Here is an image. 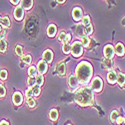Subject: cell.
Masks as SVG:
<instances>
[{
    "label": "cell",
    "instance_id": "d6986e66",
    "mask_svg": "<svg viewBox=\"0 0 125 125\" xmlns=\"http://www.w3.org/2000/svg\"><path fill=\"white\" fill-rule=\"evenodd\" d=\"M7 49V42L5 39H1L0 40V52L1 53H5V51Z\"/></svg>",
    "mask_w": 125,
    "mask_h": 125
},
{
    "label": "cell",
    "instance_id": "4316f807",
    "mask_svg": "<svg viewBox=\"0 0 125 125\" xmlns=\"http://www.w3.org/2000/svg\"><path fill=\"white\" fill-rule=\"evenodd\" d=\"M36 73H37V68H35L34 66H30L28 69L29 76H36Z\"/></svg>",
    "mask_w": 125,
    "mask_h": 125
},
{
    "label": "cell",
    "instance_id": "2e32d148",
    "mask_svg": "<svg viewBox=\"0 0 125 125\" xmlns=\"http://www.w3.org/2000/svg\"><path fill=\"white\" fill-rule=\"evenodd\" d=\"M33 6V0H21V7L25 10H29Z\"/></svg>",
    "mask_w": 125,
    "mask_h": 125
},
{
    "label": "cell",
    "instance_id": "ba28073f",
    "mask_svg": "<svg viewBox=\"0 0 125 125\" xmlns=\"http://www.w3.org/2000/svg\"><path fill=\"white\" fill-rule=\"evenodd\" d=\"M37 71L39 72V74H41V75L46 73V71H47V63L45 61L40 60L38 62V64H37Z\"/></svg>",
    "mask_w": 125,
    "mask_h": 125
},
{
    "label": "cell",
    "instance_id": "7bdbcfd3",
    "mask_svg": "<svg viewBox=\"0 0 125 125\" xmlns=\"http://www.w3.org/2000/svg\"><path fill=\"white\" fill-rule=\"evenodd\" d=\"M56 1H57L58 3H60V4H62V3H64V2L66 1V0H56Z\"/></svg>",
    "mask_w": 125,
    "mask_h": 125
},
{
    "label": "cell",
    "instance_id": "ffe728a7",
    "mask_svg": "<svg viewBox=\"0 0 125 125\" xmlns=\"http://www.w3.org/2000/svg\"><path fill=\"white\" fill-rule=\"evenodd\" d=\"M27 84H28L29 87L35 86V85H36V76H30V77H28Z\"/></svg>",
    "mask_w": 125,
    "mask_h": 125
},
{
    "label": "cell",
    "instance_id": "ac0fdd59",
    "mask_svg": "<svg viewBox=\"0 0 125 125\" xmlns=\"http://www.w3.org/2000/svg\"><path fill=\"white\" fill-rule=\"evenodd\" d=\"M49 117H50L51 120H53V121L57 120L58 119V111L56 109H52L49 112Z\"/></svg>",
    "mask_w": 125,
    "mask_h": 125
},
{
    "label": "cell",
    "instance_id": "8992f818",
    "mask_svg": "<svg viewBox=\"0 0 125 125\" xmlns=\"http://www.w3.org/2000/svg\"><path fill=\"white\" fill-rule=\"evenodd\" d=\"M103 52H104V56H105L106 59H112L114 56V49H113L112 45H110V44L104 47Z\"/></svg>",
    "mask_w": 125,
    "mask_h": 125
},
{
    "label": "cell",
    "instance_id": "1f68e13d",
    "mask_svg": "<svg viewBox=\"0 0 125 125\" xmlns=\"http://www.w3.org/2000/svg\"><path fill=\"white\" fill-rule=\"evenodd\" d=\"M31 60H32V58H31L30 55H25L22 58V62H23L24 64H30L31 63Z\"/></svg>",
    "mask_w": 125,
    "mask_h": 125
},
{
    "label": "cell",
    "instance_id": "d4e9b609",
    "mask_svg": "<svg viewBox=\"0 0 125 125\" xmlns=\"http://www.w3.org/2000/svg\"><path fill=\"white\" fill-rule=\"evenodd\" d=\"M84 33H85V31H84V28H83L82 25H78L77 26V29H76V34L78 36H84Z\"/></svg>",
    "mask_w": 125,
    "mask_h": 125
},
{
    "label": "cell",
    "instance_id": "4dcf8cb0",
    "mask_svg": "<svg viewBox=\"0 0 125 125\" xmlns=\"http://www.w3.org/2000/svg\"><path fill=\"white\" fill-rule=\"evenodd\" d=\"M104 66H105L107 69H111V67L113 66V62L111 59H105L104 60Z\"/></svg>",
    "mask_w": 125,
    "mask_h": 125
},
{
    "label": "cell",
    "instance_id": "ee69618b",
    "mask_svg": "<svg viewBox=\"0 0 125 125\" xmlns=\"http://www.w3.org/2000/svg\"><path fill=\"white\" fill-rule=\"evenodd\" d=\"M3 33V27L1 26V25H0V35H1Z\"/></svg>",
    "mask_w": 125,
    "mask_h": 125
},
{
    "label": "cell",
    "instance_id": "9a60e30c",
    "mask_svg": "<svg viewBox=\"0 0 125 125\" xmlns=\"http://www.w3.org/2000/svg\"><path fill=\"white\" fill-rule=\"evenodd\" d=\"M115 53L118 55V56H123L124 53H125V48H124V45L122 43H117L116 46H115Z\"/></svg>",
    "mask_w": 125,
    "mask_h": 125
},
{
    "label": "cell",
    "instance_id": "7a4b0ae2",
    "mask_svg": "<svg viewBox=\"0 0 125 125\" xmlns=\"http://www.w3.org/2000/svg\"><path fill=\"white\" fill-rule=\"evenodd\" d=\"M93 92L90 88L83 87L75 93V101L80 106H88L93 103Z\"/></svg>",
    "mask_w": 125,
    "mask_h": 125
},
{
    "label": "cell",
    "instance_id": "ab89813d",
    "mask_svg": "<svg viewBox=\"0 0 125 125\" xmlns=\"http://www.w3.org/2000/svg\"><path fill=\"white\" fill-rule=\"evenodd\" d=\"M70 39H71V35L70 34H66V37H65V39L63 41V44H67L70 41Z\"/></svg>",
    "mask_w": 125,
    "mask_h": 125
},
{
    "label": "cell",
    "instance_id": "d6a6232c",
    "mask_svg": "<svg viewBox=\"0 0 125 125\" xmlns=\"http://www.w3.org/2000/svg\"><path fill=\"white\" fill-rule=\"evenodd\" d=\"M82 23H83V25H85V26L90 25V17L89 16H84L82 18Z\"/></svg>",
    "mask_w": 125,
    "mask_h": 125
},
{
    "label": "cell",
    "instance_id": "6da1fadb",
    "mask_svg": "<svg viewBox=\"0 0 125 125\" xmlns=\"http://www.w3.org/2000/svg\"><path fill=\"white\" fill-rule=\"evenodd\" d=\"M93 73L92 66L89 62L82 61L76 67V77L78 81L82 84H87L90 81Z\"/></svg>",
    "mask_w": 125,
    "mask_h": 125
},
{
    "label": "cell",
    "instance_id": "e0dca14e",
    "mask_svg": "<svg viewBox=\"0 0 125 125\" xmlns=\"http://www.w3.org/2000/svg\"><path fill=\"white\" fill-rule=\"evenodd\" d=\"M0 25H1L2 27H9L10 26V19L9 17L5 16V17H0Z\"/></svg>",
    "mask_w": 125,
    "mask_h": 125
},
{
    "label": "cell",
    "instance_id": "f6af8a7d",
    "mask_svg": "<svg viewBox=\"0 0 125 125\" xmlns=\"http://www.w3.org/2000/svg\"><path fill=\"white\" fill-rule=\"evenodd\" d=\"M69 125H70V124H69Z\"/></svg>",
    "mask_w": 125,
    "mask_h": 125
},
{
    "label": "cell",
    "instance_id": "4fadbf2b",
    "mask_svg": "<svg viewBox=\"0 0 125 125\" xmlns=\"http://www.w3.org/2000/svg\"><path fill=\"white\" fill-rule=\"evenodd\" d=\"M56 70H57V73H58L59 76H63V75H65V72H66V65H65L64 62H61V63H59L58 66H57V68H56Z\"/></svg>",
    "mask_w": 125,
    "mask_h": 125
},
{
    "label": "cell",
    "instance_id": "f546056e",
    "mask_svg": "<svg viewBox=\"0 0 125 125\" xmlns=\"http://www.w3.org/2000/svg\"><path fill=\"white\" fill-rule=\"evenodd\" d=\"M15 53L18 56H22L23 55V48H22V46L16 45V47H15Z\"/></svg>",
    "mask_w": 125,
    "mask_h": 125
},
{
    "label": "cell",
    "instance_id": "52a82bcc",
    "mask_svg": "<svg viewBox=\"0 0 125 125\" xmlns=\"http://www.w3.org/2000/svg\"><path fill=\"white\" fill-rule=\"evenodd\" d=\"M68 83H69V86L72 88V89H75L78 87V84H79V81L76 77V75L74 74H71L68 78Z\"/></svg>",
    "mask_w": 125,
    "mask_h": 125
},
{
    "label": "cell",
    "instance_id": "d590c367",
    "mask_svg": "<svg viewBox=\"0 0 125 125\" xmlns=\"http://www.w3.org/2000/svg\"><path fill=\"white\" fill-rule=\"evenodd\" d=\"M5 94H6L5 87H4L2 84H0V97H3V96H5Z\"/></svg>",
    "mask_w": 125,
    "mask_h": 125
},
{
    "label": "cell",
    "instance_id": "e575fe53",
    "mask_svg": "<svg viewBox=\"0 0 125 125\" xmlns=\"http://www.w3.org/2000/svg\"><path fill=\"white\" fill-rule=\"evenodd\" d=\"M84 31H85V33H86L87 35H90V34L93 32L92 26H91V25H87V26H85V28H84Z\"/></svg>",
    "mask_w": 125,
    "mask_h": 125
},
{
    "label": "cell",
    "instance_id": "60d3db41",
    "mask_svg": "<svg viewBox=\"0 0 125 125\" xmlns=\"http://www.w3.org/2000/svg\"><path fill=\"white\" fill-rule=\"evenodd\" d=\"M19 1L20 0H10V2H11L12 4H14V5H17L19 3Z\"/></svg>",
    "mask_w": 125,
    "mask_h": 125
},
{
    "label": "cell",
    "instance_id": "7c38bea8",
    "mask_svg": "<svg viewBox=\"0 0 125 125\" xmlns=\"http://www.w3.org/2000/svg\"><path fill=\"white\" fill-rule=\"evenodd\" d=\"M107 80L110 84H114L117 82V74L115 71H110L107 75Z\"/></svg>",
    "mask_w": 125,
    "mask_h": 125
},
{
    "label": "cell",
    "instance_id": "5bb4252c",
    "mask_svg": "<svg viewBox=\"0 0 125 125\" xmlns=\"http://www.w3.org/2000/svg\"><path fill=\"white\" fill-rule=\"evenodd\" d=\"M57 32V27L56 25L54 24H50L48 27H47V35L49 37H54V35L56 34Z\"/></svg>",
    "mask_w": 125,
    "mask_h": 125
},
{
    "label": "cell",
    "instance_id": "9c48e42d",
    "mask_svg": "<svg viewBox=\"0 0 125 125\" xmlns=\"http://www.w3.org/2000/svg\"><path fill=\"white\" fill-rule=\"evenodd\" d=\"M82 15H83V13H82L81 8H79V7L73 8V10H72V16H73V19L75 21H79L82 18Z\"/></svg>",
    "mask_w": 125,
    "mask_h": 125
},
{
    "label": "cell",
    "instance_id": "5b68a950",
    "mask_svg": "<svg viewBox=\"0 0 125 125\" xmlns=\"http://www.w3.org/2000/svg\"><path fill=\"white\" fill-rule=\"evenodd\" d=\"M14 18L17 20V21H21L24 17V11H23V8L21 6H16V8L14 9Z\"/></svg>",
    "mask_w": 125,
    "mask_h": 125
},
{
    "label": "cell",
    "instance_id": "3957f363",
    "mask_svg": "<svg viewBox=\"0 0 125 125\" xmlns=\"http://www.w3.org/2000/svg\"><path fill=\"white\" fill-rule=\"evenodd\" d=\"M71 51H72V55L74 57H80L83 53V46L79 41H75L71 46Z\"/></svg>",
    "mask_w": 125,
    "mask_h": 125
},
{
    "label": "cell",
    "instance_id": "8fae6325",
    "mask_svg": "<svg viewBox=\"0 0 125 125\" xmlns=\"http://www.w3.org/2000/svg\"><path fill=\"white\" fill-rule=\"evenodd\" d=\"M43 59L46 63H50L53 59V52H52L50 49H46L43 53Z\"/></svg>",
    "mask_w": 125,
    "mask_h": 125
},
{
    "label": "cell",
    "instance_id": "277c9868",
    "mask_svg": "<svg viewBox=\"0 0 125 125\" xmlns=\"http://www.w3.org/2000/svg\"><path fill=\"white\" fill-rule=\"evenodd\" d=\"M102 87H103V81L100 77H95L94 79L92 80L91 82V89L96 92V93H99L101 90H102Z\"/></svg>",
    "mask_w": 125,
    "mask_h": 125
},
{
    "label": "cell",
    "instance_id": "74e56055",
    "mask_svg": "<svg viewBox=\"0 0 125 125\" xmlns=\"http://www.w3.org/2000/svg\"><path fill=\"white\" fill-rule=\"evenodd\" d=\"M118 125H122V124H124V122H125V119H124V117H122V116H118V118L116 119V121H115Z\"/></svg>",
    "mask_w": 125,
    "mask_h": 125
},
{
    "label": "cell",
    "instance_id": "83f0119b",
    "mask_svg": "<svg viewBox=\"0 0 125 125\" xmlns=\"http://www.w3.org/2000/svg\"><path fill=\"white\" fill-rule=\"evenodd\" d=\"M62 51L64 52L65 54H68L71 52V45L70 44H63V46H62Z\"/></svg>",
    "mask_w": 125,
    "mask_h": 125
},
{
    "label": "cell",
    "instance_id": "836d02e7",
    "mask_svg": "<svg viewBox=\"0 0 125 125\" xmlns=\"http://www.w3.org/2000/svg\"><path fill=\"white\" fill-rule=\"evenodd\" d=\"M7 71L5 70V69H3V70H1L0 71V79L1 80H6V78H7Z\"/></svg>",
    "mask_w": 125,
    "mask_h": 125
},
{
    "label": "cell",
    "instance_id": "f35d334b",
    "mask_svg": "<svg viewBox=\"0 0 125 125\" xmlns=\"http://www.w3.org/2000/svg\"><path fill=\"white\" fill-rule=\"evenodd\" d=\"M65 37H66V33L63 31V32H61V33L59 34V36H58V40L61 41V42H63L64 39H65Z\"/></svg>",
    "mask_w": 125,
    "mask_h": 125
},
{
    "label": "cell",
    "instance_id": "cb8c5ba5",
    "mask_svg": "<svg viewBox=\"0 0 125 125\" xmlns=\"http://www.w3.org/2000/svg\"><path fill=\"white\" fill-rule=\"evenodd\" d=\"M43 83H44V78H43L42 75L39 74L38 76H36V85L37 86L41 87V86L43 85Z\"/></svg>",
    "mask_w": 125,
    "mask_h": 125
},
{
    "label": "cell",
    "instance_id": "44dd1931",
    "mask_svg": "<svg viewBox=\"0 0 125 125\" xmlns=\"http://www.w3.org/2000/svg\"><path fill=\"white\" fill-rule=\"evenodd\" d=\"M117 82L120 86H123L125 84V75L123 73H119L117 75Z\"/></svg>",
    "mask_w": 125,
    "mask_h": 125
},
{
    "label": "cell",
    "instance_id": "7402d4cb",
    "mask_svg": "<svg viewBox=\"0 0 125 125\" xmlns=\"http://www.w3.org/2000/svg\"><path fill=\"white\" fill-rule=\"evenodd\" d=\"M118 116H119V112L117 110H113L110 113V121L111 122H115L116 119L118 118Z\"/></svg>",
    "mask_w": 125,
    "mask_h": 125
},
{
    "label": "cell",
    "instance_id": "f1b7e54d",
    "mask_svg": "<svg viewBox=\"0 0 125 125\" xmlns=\"http://www.w3.org/2000/svg\"><path fill=\"white\" fill-rule=\"evenodd\" d=\"M27 105H28V107L29 108H33L35 105H36V103H35V100L31 97V98H27Z\"/></svg>",
    "mask_w": 125,
    "mask_h": 125
},
{
    "label": "cell",
    "instance_id": "603a6c76",
    "mask_svg": "<svg viewBox=\"0 0 125 125\" xmlns=\"http://www.w3.org/2000/svg\"><path fill=\"white\" fill-rule=\"evenodd\" d=\"M89 43H90V39H89V37L88 36H82V38H81V44H82V46H85V47H87L88 45H89Z\"/></svg>",
    "mask_w": 125,
    "mask_h": 125
},
{
    "label": "cell",
    "instance_id": "484cf974",
    "mask_svg": "<svg viewBox=\"0 0 125 125\" xmlns=\"http://www.w3.org/2000/svg\"><path fill=\"white\" fill-rule=\"evenodd\" d=\"M31 88H32V92H33V95H34V96H39V95H40V93H41V89H40V87H39V86L35 85V86L31 87Z\"/></svg>",
    "mask_w": 125,
    "mask_h": 125
},
{
    "label": "cell",
    "instance_id": "b9f144b4",
    "mask_svg": "<svg viewBox=\"0 0 125 125\" xmlns=\"http://www.w3.org/2000/svg\"><path fill=\"white\" fill-rule=\"evenodd\" d=\"M0 125H9V123L7 121H5V120H2L1 122H0Z\"/></svg>",
    "mask_w": 125,
    "mask_h": 125
},
{
    "label": "cell",
    "instance_id": "8d00e7d4",
    "mask_svg": "<svg viewBox=\"0 0 125 125\" xmlns=\"http://www.w3.org/2000/svg\"><path fill=\"white\" fill-rule=\"evenodd\" d=\"M33 96V92H32V88H28L27 90H26V97L27 98H31Z\"/></svg>",
    "mask_w": 125,
    "mask_h": 125
},
{
    "label": "cell",
    "instance_id": "30bf717a",
    "mask_svg": "<svg viewBox=\"0 0 125 125\" xmlns=\"http://www.w3.org/2000/svg\"><path fill=\"white\" fill-rule=\"evenodd\" d=\"M12 101H13V103L15 104V105H20L23 101L22 94L20 92H15L13 94V96H12Z\"/></svg>",
    "mask_w": 125,
    "mask_h": 125
}]
</instances>
